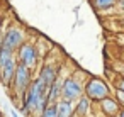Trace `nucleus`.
I'll use <instances>...</instances> for the list:
<instances>
[{
	"label": "nucleus",
	"mask_w": 124,
	"mask_h": 117,
	"mask_svg": "<svg viewBox=\"0 0 124 117\" xmlns=\"http://www.w3.org/2000/svg\"><path fill=\"white\" fill-rule=\"evenodd\" d=\"M58 109V117H75V103L66 102V100H60L56 103Z\"/></svg>",
	"instance_id": "f8f14e48"
},
{
	"label": "nucleus",
	"mask_w": 124,
	"mask_h": 117,
	"mask_svg": "<svg viewBox=\"0 0 124 117\" xmlns=\"http://www.w3.org/2000/svg\"><path fill=\"white\" fill-rule=\"evenodd\" d=\"M112 87H114V90L124 92V76H121V75L116 73V76L112 78Z\"/></svg>",
	"instance_id": "4468645a"
},
{
	"label": "nucleus",
	"mask_w": 124,
	"mask_h": 117,
	"mask_svg": "<svg viewBox=\"0 0 124 117\" xmlns=\"http://www.w3.org/2000/svg\"><path fill=\"white\" fill-rule=\"evenodd\" d=\"M117 2L119 0H90V5L97 12H109L117 9Z\"/></svg>",
	"instance_id": "9b49d317"
},
{
	"label": "nucleus",
	"mask_w": 124,
	"mask_h": 117,
	"mask_svg": "<svg viewBox=\"0 0 124 117\" xmlns=\"http://www.w3.org/2000/svg\"><path fill=\"white\" fill-rule=\"evenodd\" d=\"M114 70H116V73H117V75L124 76V63L117 61V63H116V68H114Z\"/></svg>",
	"instance_id": "dca6fc26"
},
{
	"label": "nucleus",
	"mask_w": 124,
	"mask_h": 117,
	"mask_svg": "<svg viewBox=\"0 0 124 117\" xmlns=\"http://www.w3.org/2000/svg\"><path fill=\"white\" fill-rule=\"evenodd\" d=\"M0 117H2V114H0Z\"/></svg>",
	"instance_id": "b1692460"
},
{
	"label": "nucleus",
	"mask_w": 124,
	"mask_h": 117,
	"mask_svg": "<svg viewBox=\"0 0 124 117\" xmlns=\"http://www.w3.org/2000/svg\"><path fill=\"white\" fill-rule=\"evenodd\" d=\"M117 26L121 27V32H124V15H122V17L117 21Z\"/></svg>",
	"instance_id": "aec40b11"
},
{
	"label": "nucleus",
	"mask_w": 124,
	"mask_h": 117,
	"mask_svg": "<svg viewBox=\"0 0 124 117\" xmlns=\"http://www.w3.org/2000/svg\"><path fill=\"white\" fill-rule=\"evenodd\" d=\"M119 61L124 63V48H122V46L119 48Z\"/></svg>",
	"instance_id": "6ab92c4d"
},
{
	"label": "nucleus",
	"mask_w": 124,
	"mask_h": 117,
	"mask_svg": "<svg viewBox=\"0 0 124 117\" xmlns=\"http://www.w3.org/2000/svg\"><path fill=\"white\" fill-rule=\"evenodd\" d=\"M97 105H99V112H100L104 117H117V115L121 114V110H122L121 103L116 100L114 95H110V97L100 100Z\"/></svg>",
	"instance_id": "6e6552de"
},
{
	"label": "nucleus",
	"mask_w": 124,
	"mask_h": 117,
	"mask_svg": "<svg viewBox=\"0 0 124 117\" xmlns=\"http://www.w3.org/2000/svg\"><path fill=\"white\" fill-rule=\"evenodd\" d=\"M21 100L27 105L31 117H39L44 112V109L49 105V102H48V87L39 78H34L29 90L26 92V95Z\"/></svg>",
	"instance_id": "f257e3e1"
},
{
	"label": "nucleus",
	"mask_w": 124,
	"mask_h": 117,
	"mask_svg": "<svg viewBox=\"0 0 124 117\" xmlns=\"http://www.w3.org/2000/svg\"><path fill=\"white\" fill-rule=\"evenodd\" d=\"M83 95L92 102V103H99L100 100L110 97V85L99 76H87L85 85H83Z\"/></svg>",
	"instance_id": "20e7f679"
},
{
	"label": "nucleus",
	"mask_w": 124,
	"mask_h": 117,
	"mask_svg": "<svg viewBox=\"0 0 124 117\" xmlns=\"http://www.w3.org/2000/svg\"><path fill=\"white\" fill-rule=\"evenodd\" d=\"M4 15L0 14V43H2V34H4Z\"/></svg>",
	"instance_id": "a211bd4d"
},
{
	"label": "nucleus",
	"mask_w": 124,
	"mask_h": 117,
	"mask_svg": "<svg viewBox=\"0 0 124 117\" xmlns=\"http://www.w3.org/2000/svg\"><path fill=\"white\" fill-rule=\"evenodd\" d=\"M83 85H85V81H83L80 71L68 73L65 76V81H63L61 100H66V102L75 103L80 97H83Z\"/></svg>",
	"instance_id": "39448f33"
},
{
	"label": "nucleus",
	"mask_w": 124,
	"mask_h": 117,
	"mask_svg": "<svg viewBox=\"0 0 124 117\" xmlns=\"http://www.w3.org/2000/svg\"><path fill=\"white\" fill-rule=\"evenodd\" d=\"M119 41H121V46L124 48V36H121V37H119Z\"/></svg>",
	"instance_id": "4be33fe9"
},
{
	"label": "nucleus",
	"mask_w": 124,
	"mask_h": 117,
	"mask_svg": "<svg viewBox=\"0 0 124 117\" xmlns=\"http://www.w3.org/2000/svg\"><path fill=\"white\" fill-rule=\"evenodd\" d=\"M60 70L61 68H58L56 65H51V63H43L39 68H38V75H36V78H39L48 88L54 83V80L58 78V75H60Z\"/></svg>",
	"instance_id": "0eeeda50"
},
{
	"label": "nucleus",
	"mask_w": 124,
	"mask_h": 117,
	"mask_svg": "<svg viewBox=\"0 0 124 117\" xmlns=\"http://www.w3.org/2000/svg\"><path fill=\"white\" fill-rule=\"evenodd\" d=\"M92 114V102L83 95L75 102V117H88Z\"/></svg>",
	"instance_id": "9d476101"
},
{
	"label": "nucleus",
	"mask_w": 124,
	"mask_h": 117,
	"mask_svg": "<svg viewBox=\"0 0 124 117\" xmlns=\"http://www.w3.org/2000/svg\"><path fill=\"white\" fill-rule=\"evenodd\" d=\"M117 117H124V109H122V110H121V114H119V115H117Z\"/></svg>",
	"instance_id": "5701e85b"
},
{
	"label": "nucleus",
	"mask_w": 124,
	"mask_h": 117,
	"mask_svg": "<svg viewBox=\"0 0 124 117\" xmlns=\"http://www.w3.org/2000/svg\"><path fill=\"white\" fill-rule=\"evenodd\" d=\"M39 117H58V109H56V103H49Z\"/></svg>",
	"instance_id": "ddd939ff"
},
{
	"label": "nucleus",
	"mask_w": 124,
	"mask_h": 117,
	"mask_svg": "<svg viewBox=\"0 0 124 117\" xmlns=\"http://www.w3.org/2000/svg\"><path fill=\"white\" fill-rule=\"evenodd\" d=\"M117 10L124 12V0H119V2H117Z\"/></svg>",
	"instance_id": "412c9836"
},
{
	"label": "nucleus",
	"mask_w": 124,
	"mask_h": 117,
	"mask_svg": "<svg viewBox=\"0 0 124 117\" xmlns=\"http://www.w3.org/2000/svg\"><path fill=\"white\" fill-rule=\"evenodd\" d=\"M34 73L32 70L26 68L24 65H17V70H16V75H14V80H12V85H10V93H12V100L14 103H19V100L26 95V92L29 90L32 80H34Z\"/></svg>",
	"instance_id": "f03ea898"
},
{
	"label": "nucleus",
	"mask_w": 124,
	"mask_h": 117,
	"mask_svg": "<svg viewBox=\"0 0 124 117\" xmlns=\"http://www.w3.org/2000/svg\"><path fill=\"white\" fill-rule=\"evenodd\" d=\"M5 110L10 114V117H22V115H19V114L16 112V109H14V107H10V105H5Z\"/></svg>",
	"instance_id": "f3484780"
},
{
	"label": "nucleus",
	"mask_w": 124,
	"mask_h": 117,
	"mask_svg": "<svg viewBox=\"0 0 124 117\" xmlns=\"http://www.w3.org/2000/svg\"><path fill=\"white\" fill-rule=\"evenodd\" d=\"M65 76H66V75H63V68H61L58 78H56L54 83L48 88V102H49V103H58V102L61 100V88H63Z\"/></svg>",
	"instance_id": "1a4fd4ad"
},
{
	"label": "nucleus",
	"mask_w": 124,
	"mask_h": 117,
	"mask_svg": "<svg viewBox=\"0 0 124 117\" xmlns=\"http://www.w3.org/2000/svg\"><path fill=\"white\" fill-rule=\"evenodd\" d=\"M16 58H17V63H19V65H24L26 68L32 70V71L38 70L39 61H41L39 53H38V48H36V43L31 41V39H27V41L16 51Z\"/></svg>",
	"instance_id": "423d86ee"
},
{
	"label": "nucleus",
	"mask_w": 124,
	"mask_h": 117,
	"mask_svg": "<svg viewBox=\"0 0 124 117\" xmlns=\"http://www.w3.org/2000/svg\"><path fill=\"white\" fill-rule=\"evenodd\" d=\"M114 97H116V100L121 103V107L124 109V92H121V90H114Z\"/></svg>",
	"instance_id": "2eb2a0df"
},
{
	"label": "nucleus",
	"mask_w": 124,
	"mask_h": 117,
	"mask_svg": "<svg viewBox=\"0 0 124 117\" xmlns=\"http://www.w3.org/2000/svg\"><path fill=\"white\" fill-rule=\"evenodd\" d=\"M27 41V31L17 24V22H10L5 29H4V34H2V43H0V46L16 53L24 43Z\"/></svg>",
	"instance_id": "7ed1b4c3"
}]
</instances>
